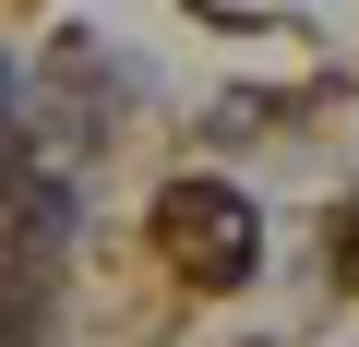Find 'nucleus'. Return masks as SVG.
I'll list each match as a JSON object with an SVG mask.
<instances>
[{"label":"nucleus","instance_id":"f257e3e1","mask_svg":"<svg viewBox=\"0 0 359 347\" xmlns=\"http://www.w3.org/2000/svg\"><path fill=\"white\" fill-rule=\"evenodd\" d=\"M156 240L180 252V275H192V287H228V275H252V204L240 192H216V180H180L168 204H156Z\"/></svg>","mask_w":359,"mask_h":347},{"label":"nucleus","instance_id":"f03ea898","mask_svg":"<svg viewBox=\"0 0 359 347\" xmlns=\"http://www.w3.org/2000/svg\"><path fill=\"white\" fill-rule=\"evenodd\" d=\"M347 275H359V228H347Z\"/></svg>","mask_w":359,"mask_h":347}]
</instances>
